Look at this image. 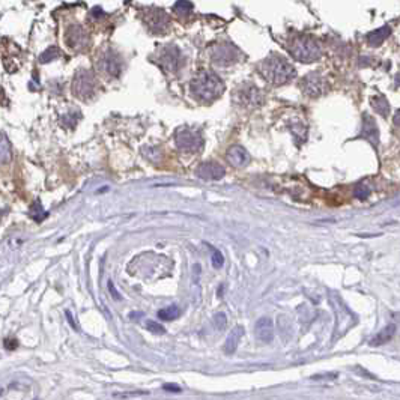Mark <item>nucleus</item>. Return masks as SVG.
<instances>
[{
	"label": "nucleus",
	"mask_w": 400,
	"mask_h": 400,
	"mask_svg": "<svg viewBox=\"0 0 400 400\" xmlns=\"http://www.w3.org/2000/svg\"><path fill=\"white\" fill-rule=\"evenodd\" d=\"M237 100L240 101L242 106H251V107H259L264 104V93L262 90L254 86V84H247L242 89L238 90L237 93Z\"/></svg>",
	"instance_id": "nucleus-5"
},
{
	"label": "nucleus",
	"mask_w": 400,
	"mask_h": 400,
	"mask_svg": "<svg viewBox=\"0 0 400 400\" xmlns=\"http://www.w3.org/2000/svg\"><path fill=\"white\" fill-rule=\"evenodd\" d=\"M289 52H291L294 59L299 60V62H304V63H312L322 56L320 45L316 42V39H313L310 36H296V38H294L291 45H289Z\"/></svg>",
	"instance_id": "nucleus-3"
},
{
	"label": "nucleus",
	"mask_w": 400,
	"mask_h": 400,
	"mask_svg": "<svg viewBox=\"0 0 400 400\" xmlns=\"http://www.w3.org/2000/svg\"><path fill=\"white\" fill-rule=\"evenodd\" d=\"M11 160H12L11 142L6 137V134L0 133V164H8Z\"/></svg>",
	"instance_id": "nucleus-14"
},
{
	"label": "nucleus",
	"mask_w": 400,
	"mask_h": 400,
	"mask_svg": "<svg viewBox=\"0 0 400 400\" xmlns=\"http://www.w3.org/2000/svg\"><path fill=\"white\" fill-rule=\"evenodd\" d=\"M214 323L218 330H224L226 328V323H227V319H226V315L224 313H217L214 316Z\"/></svg>",
	"instance_id": "nucleus-22"
},
{
	"label": "nucleus",
	"mask_w": 400,
	"mask_h": 400,
	"mask_svg": "<svg viewBox=\"0 0 400 400\" xmlns=\"http://www.w3.org/2000/svg\"><path fill=\"white\" fill-rule=\"evenodd\" d=\"M240 57V52L233 45H221L213 53V59L220 66H229Z\"/></svg>",
	"instance_id": "nucleus-8"
},
{
	"label": "nucleus",
	"mask_w": 400,
	"mask_h": 400,
	"mask_svg": "<svg viewBox=\"0 0 400 400\" xmlns=\"http://www.w3.org/2000/svg\"><path fill=\"white\" fill-rule=\"evenodd\" d=\"M176 146L184 152H197L203 148V138L197 131L190 128H181L175 134Z\"/></svg>",
	"instance_id": "nucleus-4"
},
{
	"label": "nucleus",
	"mask_w": 400,
	"mask_h": 400,
	"mask_svg": "<svg viewBox=\"0 0 400 400\" xmlns=\"http://www.w3.org/2000/svg\"><path fill=\"white\" fill-rule=\"evenodd\" d=\"M211 248H213V247H211ZM223 264H224V257H223V254H221L218 250L213 248V267L221 268L223 267Z\"/></svg>",
	"instance_id": "nucleus-21"
},
{
	"label": "nucleus",
	"mask_w": 400,
	"mask_h": 400,
	"mask_svg": "<svg viewBox=\"0 0 400 400\" xmlns=\"http://www.w3.org/2000/svg\"><path fill=\"white\" fill-rule=\"evenodd\" d=\"M65 315H66V319H68V322H69V325L76 330V331H79V325L76 323V320H74V316H73V313L69 312V310H66L65 312Z\"/></svg>",
	"instance_id": "nucleus-24"
},
{
	"label": "nucleus",
	"mask_w": 400,
	"mask_h": 400,
	"mask_svg": "<svg viewBox=\"0 0 400 400\" xmlns=\"http://www.w3.org/2000/svg\"><path fill=\"white\" fill-rule=\"evenodd\" d=\"M254 334L259 342L262 343H269L274 339V323L269 318H261L256 322L254 326Z\"/></svg>",
	"instance_id": "nucleus-10"
},
{
	"label": "nucleus",
	"mask_w": 400,
	"mask_h": 400,
	"mask_svg": "<svg viewBox=\"0 0 400 400\" xmlns=\"http://www.w3.org/2000/svg\"><path fill=\"white\" fill-rule=\"evenodd\" d=\"M138 394H146V393H128V394H114V397H131V396H138Z\"/></svg>",
	"instance_id": "nucleus-27"
},
{
	"label": "nucleus",
	"mask_w": 400,
	"mask_h": 400,
	"mask_svg": "<svg viewBox=\"0 0 400 400\" xmlns=\"http://www.w3.org/2000/svg\"><path fill=\"white\" fill-rule=\"evenodd\" d=\"M396 333V325H387L382 331H379L373 339L370 340V346H379V345H384L387 342H390L393 339Z\"/></svg>",
	"instance_id": "nucleus-13"
},
{
	"label": "nucleus",
	"mask_w": 400,
	"mask_h": 400,
	"mask_svg": "<svg viewBox=\"0 0 400 400\" xmlns=\"http://www.w3.org/2000/svg\"><path fill=\"white\" fill-rule=\"evenodd\" d=\"M30 217L36 221V223H41L44 218H47L49 217V213L47 211H44L42 209V206H41V203L39 202H36L32 208H30Z\"/></svg>",
	"instance_id": "nucleus-18"
},
{
	"label": "nucleus",
	"mask_w": 400,
	"mask_h": 400,
	"mask_svg": "<svg viewBox=\"0 0 400 400\" xmlns=\"http://www.w3.org/2000/svg\"><path fill=\"white\" fill-rule=\"evenodd\" d=\"M390 35V29L388 27H382V29H379V30H376V32H372V33H369L367 35V41H369V44L370 45H381L385 39H387V36Z\"/></svg>",
	"instance_id": "nucleus-15"
},
{
	"label": "nucleus",
	"mask_w": 400,
	"mask_h": 400,
	"mask_svg": "<svg viewBox=\"0 0 400 400\" xmlns=\"http://www.w3.org/2000/svg\"><path fill=\"white\" fill-rule=\"evenodd\" d=\"M244 336V328L242 326H235L229 336H227V340H226V345H224V350L226 354H233L238 347V343Z\"/></svg>",
	"instance_id": "nucleus-12"
},
{
	"label": "nucleus",
	"mask_w": 400,
	"mask_h": 400,
	"mask_svg": "<svg viewBox=\"0 0 400 400\" xmlns=\"http://www.w3.org/2000/svg\"><path fill=\"white\" fill-rule=\"evenodd\" d=\"M179 315H181V310H179L178 305H169V307L161 309L158 312V318L162 320H173L179 318Z\"/></svg>",
	"instance_id": "nucleus-17"
},
{
	"label": "nucleus",
	"mask_w": 400,
	"mask_h": 400,
	"mask_svg": "<svg viewBox=\"0 0 400 400\" xmlns=\"http://www.w3.org/2000/svg\"><path fill=\"white\" fill-rule=\"evenodd\" d=\"M191 89L193 93L202 100V101H213L215 98H218L223 90H224V84L213 73H203L199 77H196L191 83Z\"/></svg>",
	"instance_id": "nucleus-2"
},
{
	"label": "nucleus",
	"mask_w": 400,
	"mask_h": 400,
	"mask_svg": "<svg viewBox=\"0 0 400 400\" xmlns=\"http://www.w3.org/2000/svg\"><path fill=\"white\" fill-rule=\"evenodd\" d=\"M360 137L370 142L374 148H378V145H379V131H378V127H376V122H374L373 117L367 113L363 114V131L360 134Z\"/></svg>",
	"instance_id": "nucleus-9"
},
{
	"label": "nucleus",
	"mask_w": 400,
	"mask_h": 400,
	"mask_svg": "<svg viewBox=\"0 0 400 400\" xmlns=\"http://www.w3.org/2000/svg\"><path fill=\"white\" fill-rule=\"evenodd\" d=\"M354 194H355V197H358V199H366V197H369V194H370V188L367 187L366 184H358L355 190H354Z\"/></svg>",
	"instance_id": "nucleus-19"
},
{
	"label": "nucleus",
	"mask_w": 400,
	"mask_h": 400,
	"mask_svg": "<svg viewBox=\"0 0 400 400\" xmlns=\"http://www.w3.org/2000/svg\"><path fill=\"white\" fill-rule=\"evenodd\" d=\"M162 388H164L166 391H170V393H181V387L176 385V384H166Z\"/></svg>",
	"instance_id": "nucleus-23"
},
{
	"label": "nucleus",
	"mask_w": 400,
	"mask_h": 400,
	"mask_svg": "<svg viewBox=\"0 0 400 400\" xmlns=\"http://www.w3.org/2000/svg\"><path fill=\"white\" fill-rule=\"evenodd\" d=\"M259 71L262 77L274 86H281L289 83L296 74L294 66L278 54H271L269 57H267L261 63Z\"/></svg>",
	"instance_id": "nucleus-1"
},
{
	"label": "nucleus",
	"mask_w": 400,
	"mask_h": 400,
	"mask_svg": "<svg viewBox=\"0 0 400 400\" xmlns=\"http://www.w3.org/2000/svg\"><path fill=\"white\" fill-rule=\"evenodd\" d=\"M393 121H394V125L400 127V110L397 111V113H396V114H394V119H393Z\"/></svg>",
	"instance_id": "nucleus-28"
},
{
	"label": "nucleus",
	"mask_w": 400,
	"mask_h": 400,
	"mask_svg": "<svg viewBox=\"0 0 400 400\" xmlns=\"http://www.w3.org/2000/svg\"><path fill=\"white\" fill-rule=\"evenodd\" d=\"M17 346H18V343H17L15 339H6L5 340V347L6 349H15Z\"/></svg>",
	"instance_id": "nucleus-26"
},
{
	"label": "nucleus",
	"mask_w": 400,
	"mask_h": 400,
	"mask_svg": "<svg viewBox=\"0 0 400 400\" xmlns=\"http://www.w3.org/2000/svg\"><path fill=\"white\" fill-rule=\"evenodd\" d=\"M108 291H110V294L113 296V299H121V298H122V296L119 295V292L114 289V285H113L111 281H108Z\"/></svg>",
	"instance_id": "nucleus-25"
},
{
	"label": "nucleus",
	"mask_w": 400,
	"mask_h": 400,
	"mask_svg": "<svg viewBox=\"0 0 400 400\" xmlns=\"http://www.w3.org/2000/svg\"><path fill=\"white\" fill-rule=\"evenodd\" d=\"M226 158L227 161L233 166V167H245L248 162H250V155L248 152L241 148V146H232L227 149V154H226Z\"/></svg>",
	"instance_id": "nucleus-11"
},
{
	"label": "nucleus",
	"mask_w": 400,
	"mask_h": 400,
	"mask_svg": "<svg viewBox=\"0 0 400 400\" xmlns=\"http://www.w3.org/2000/svg\"><path fill=\"white\" fill-rule=\"evenodd\" d=\"M372 106L373 108L381 114V116H387L388 114V111H390V104H388V101L384 98V97H373L372 98Z\"/></svg>",
	"instance_id": "nucleus-16"
},
{
	"label": "nucleus",
	"mask_w": 400,
	"mask_h": 400,
	"mask_svg": "<svg viewBox=\"0 0 400 400\" xmlns=\"http://www.w3.org/2000/svg\"><path fill=\"white\" fill-rule=\"evenodd\" d=\"M301 87H302V92L309 97H319L322 95L325 90H326V81L325 79L320 76V74H316V73H312L309 76H305L302 81H301Z\"/></svg>",
	"instance_id": "nucleus-6"
},
{
	"label": "nucleus",
	"mask_w": 400,
	"mask_h": 400,
	"mask_svg": "<svg viewBox=\"0 0 400 400\" xmlns=\"http://www.w3.org/2000/svg\"><path fill=\"white\" fill-rule=\"evenodd\" d=\"M146 328H148L151 333H154V334H164V333H166L164 326L160 325V323H157V322H154V320H148V322H146Z\"/></svg>",
	"instance_id": "nucleus-20"
},
{
	"label": "nucleus",
	"mask_w": 400,
	"mask_h": 400,
	"mask_svg": "<svg viewBox=\"0 0 400 400\" xmlns=\"http://www.w3.org/2000/svg\"><path fill=\"white\" fill-rule=\"evenodd\" d=\"M226 170L221 164L215 162V161H208V162H202L197 169H196V175L200 179L205 181H218L224 176Z\"/></svg>",
	"instance_id": "nucleus-7"
}]
</instances>
